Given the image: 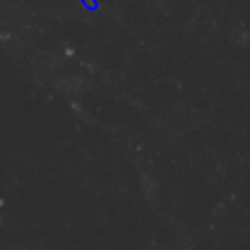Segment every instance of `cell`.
<instances>
[]
</instances>
